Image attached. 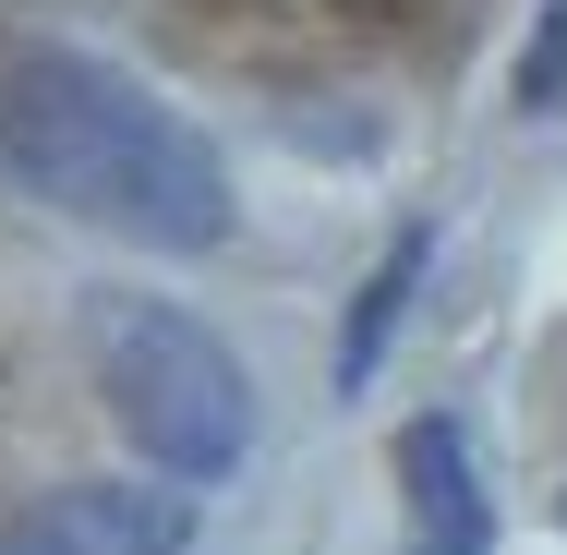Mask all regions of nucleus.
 Returning <instances> with one entry per match:
<instances>
[{"instance_id":"nucleus-1","label":"nucleus","mask_w":567,"mask_h":555,"mask_svg":"<svg viewBox=\"0 0 567 555\" xmlns=\"http://www.w3.org/2000/svg\"><path fill=\"white\" fill-rule=\"evenodd\" d=\"M0 182H24L73 229L145 241V254H218L229 241L218 145L97 49H12L0 61Z\"/></svg>"},{"instance_id":"nucleus-2","label":"nucleus","mask_w":567,"mask_h":555,"mask_svg":"<svg viewBox=\"0 0 567 555\" xmlns=\"http://www.w3.org/2000/svg\"><path fill=\"white\" fill-rule=\"evenodd\" d=\"M97 399H110L121 446L169 495L229 483L241 446H254V387H241L229 338L206 315H182V302H133V290L97 302Z\"/></svg>"},{"instance_id":"nucleus-3","label":"nucleus","mask_w":567,"mask_h":555,"mask_svg":"<svg viewBox=\"0 0 567 555\" xmlns=\"http://www.w3.org/2000/svg\"><path fill=\"white\" fill-rule=\"evenodd\" d=\"M182 495H145V483H61L37 495L24 520H0V555H182Z\"/></svg>"},{"instance_id":"nucleus-4","label":"nucleus","mask_w":567,"mask_h":555,"mask_svg":"<svg viewBox=\"0 0 567 555\" xmlns=\"http://www.w3.org/2000/svg\"><path fill=\"white\" fill-rule=\"evenodd\" d=\"M399 495H411V555H495V495L447 411L399 423Z\"/></svg>"},{"instance_id":"nucleus-5","label":"nucleus","mask_w":567,"mask_h":555,"mask_svg":"<svg viewBox=\"0 0 567 555\" xmlns=\"http://www.w3.org/2000/svg\"><path fill=\"white\" fill-rule=\"evenodd\" d=\"M423 266H435V229L411 218L386 254H374V278H362V302H350V327H339V399H362L374 387V362H386V338H399V315H411V290H423Z\"/></svg>"},{"instance_id":"nucleus-6","label":"nucleus","mask_w":567,"mask_h":555,"mask_svg":"<svg viewBox=\"0 0 567 555\" xmlns=\"http://www.w3.org/2000/svg\"><path fill=\"white\" fill-rule=\"evenodd\" d=\"M567 97V0H544L532 49H519V110H556Z\"/></svg>"}]
</instances>
